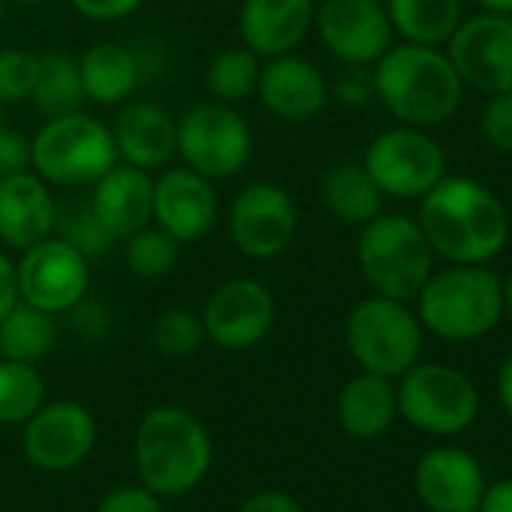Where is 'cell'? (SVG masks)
<instances>
[{
  "label": "cell",
  "instance_id": "1",
  "mask_svg": "<svg viewBox=\"0 0 512 512\" xmlns=\"http://www.w3.org/2000/svg\"><path fill=\"white\" fill-rule=\"evenodd\" d=\"M416 223L434 256L455 266H488L509 241V214L500 196L464 175H443L422 196Z\"/></svg>",
  "mask_w": 512,
  "mask_h": 512
},
{
  "label": "cell",
  "instance_id": "2",
  "mask_svg": "<svg viewBox=\"0 0 512 512\" xmlns=\"http://www.w3.org/2000/svg\"><path fill=\"white\" fill-rule=\"evenodd\" d=\"M374 97L407 127H437L449 121L464 97V85L440 46H389L371 73Z\"/></svg>",
  "mask_w": 512,
  "mask_h": 512
},
{
  "label": "cell",
  "instance_id": "3",
  "mask_svg": "<svg viewBox=\"0 0 512 512\" xmlns=\"http://www.w3.org/2000/svg\"><path fill=\"white\" fill-rule=\"evenodd\" d=\"M211 467V434L184 407H157L136 428V470L160 497H181Z\"/></svg>",
  "mask_w": 512,
  "mask_h": 512
},
{
  "label": "cell",
  "instance_id": "4",
  "mask_svg": "<svg viewBox=\"0 0 512 512\" xmlns=\"http://www.w3.org/2000/svg\"><path fill=\"white\" fill-rule=\"evenodd\" d=\"M416 305L422 329L449 344L479 341L503 320L500 278L485 266L452 263V269L431 272Z\"/></svg>",
  "mask_w": 512,
  "mask_h": 512
},
{
  "label": "cell",
  "instance_id": "5",
  "mask_svg": "<svg viewBox=\"0 0 512 512\" xmlns=\"http://www.w3.org/2000/svg\"><path fill=\"white\" fill-rule=\"evenodd\" d=\"M356 260L377 296L410 302L434 272V250L416 220L377 214L362 226Z\"/></svg>",
  "mask_w": 512,
  "mask_h": 512
},
{
  "label": "cell",
  "instance_id": "6",
  "mask_svg": "<svg viewBox=\"0 0 512 512\" xmlns=\"http://www.w3.org/2000/svg\"><path fill=\"white\" fill-rule=\"evenodd\" d=\"M115 163L112 130L85 112L49 118L31 142V166L46 184L94 187Z\"/></svg>",
  "mask_w": 512,
  "mask_h": 512
},
{
  "label": "cell",
  "instance_id": "7",
  "mask_svg": "<svg viewBox=\"0 0 512 512\" xmlns=\"http://www.w3.org/2000/svg\"><path fill=\"white\" fill-rule=\"evenodd\" d=\"M398 380V416L422 434L455 437L479 416V392L473 380L452 365L416 362Z\"/></svg>",
  "mask_w": 512,
  "mask_h": 512
},
{
  "label": "cell",
  "instance_id": "8",
  "mask_svg": "<svg viewBox=\"0 0 512 512\" xmlns=\"http://www.w3.org/2000/svg\"><path fill=\"white\" fill-rule=\"evenodd\" d=\"M347 350L362 371L401 377L422 356V323L398 299L374 296L359 302L344 326Z\"/></svg>",
  "mask_w": 512,
  "mask_h": 512
},
{
  "label": "cell",
  "instance_id": "9",
  "mask_svg": "<svg viewBox=\"0 0 512 512\" xmlns=\"http://www.w3.org/2000/svg\"><path fill=\"white\" fill-rule=\"evenodd\" d=\"M362 166L383 196L422 199L446 175V154L425 130L404 124L380 133L368 145Z\"/></svg>",
  "mask_w": 512,
  "mask_h": 512
},
{
  "label": "cell",
  "instance_id": "10",
  "mask_svg": "<svg viewBox=\"0 0 512 512\" xmlns=\"http://www.w3.org/2000/svg\"><path fill=\"white\" fill-rule=\"evenodd\" d=\"M247 121L226 103H199L178 121V154L205 178H232L250 160Z\"/></svg>",
  "mask_w": 512,
  "mask_h": 512
},
{
  "label": "cell",
  "instance_id": "11",
  "mask_svg": "<svg viewBox=\"0 0 512 512\" xmlns=\"http://www.w3.org/2000/svg\"><path fill=\"white\" fill-rule=\"evenodd\" d=\"M446 55L464 88L485 97L512 91V16L479 13L461 19L446 40Z\"/></svg>",
  "mask_w": 512,
  "mask_h": 512
},
{
  "label": "cell",
  "instance_id": "12",
  "mask_svg": "<svg viewBox=\"0 0 512 512\" xmlns=\"http://www.w3.org/2000/svg\"><path fill=\"white\" fill-rule=\"evenodd\" d=\"M19 278V299L46 311V314H67L73 311L88 293V256H82L64 238H43L25 247V256L16 266Z\"/></svg>",
  "mask_w": 512,
  "mask_h": 512
},
{
  "label": "cell",
  "instance_id": "13",
  "mask_svg": "<svg viewBox=\"0 0 512 512\" xmlns=\"http://www.w3.org/2000/svg\"><path fill=\"white\" fill-rule=\"evenodd\" d=\"M299 229V211L293 196L269 181L247 184L229 208L232 244L250 260H275Z\"/></svg>",
  "mask_w": 512,
  "mask_h": 512
},
{
  "label": "cell",
  "instance_id": "14",
  "mask_svg": "<svg viewBox=\"0 0 512 512\" xmlns=\"http://www.w3.org/2000/svg\"><path fill=\"white\" fill-rule=\"evenodd\" d=\"M205 338L223 350H250L275 326V299L269 287L250 278L220 284L202 308Z\"/></svg>",
  "mask_w": 512,
  "mask_h": 512
},
{
  "label": "cell",
  "instance_id": "15",
  "mask_svg": "<svg viewBox=\"0 0 512 512\" xmlns=\"http://www.w3.org/2000/svg\"><path fill=\"white\" fill-rule=\"evenodd\" d=\"M323 46L347 67H368L392 46V22L377 0H323L314 10Z\"/></svg>",
  "mask_w": 512,
  "mask_h": 512
},
{
  "label": "cell",
  "instance_id": "16",
  "mask_svg": "<svg viewBox=\"0 0 512 512\" xmlns=\"http://www.w3.org/2000/svg\"><path fill=\"white\" fill-rule=\"evenodd\" d=\"M97 443V422L91 410L76 401L43 404L25 422V455L34 467L64 473L82 464Z\"/></svg>",
  "mask_w": 512,
  "mask_h": 512
},
{
  "label": "cell",
  "instance_id": "17",
  "mask_svg": "<svg viewBox=\"0 0 512 512\" xmlns=\"http://www.w3.org/2000/svg\"><path fill=\"white\" fill-rule=\"evenodd\" d=\"M413 488L428 512H476L485 491V473L467 449L431 446L416 461Z\"/></svg>",
  "mask_w": 512,
  "mask_h": 512
},
{
  "label": "cell",
  "instance_id": "18",
  "mask_svg": "<svg viewBox=\"0 0 512 512\" xmlns=\"http://www.w3.org/2000/svg\"><path fill=\"white\" fill-rule=\"evenodd\" d=\"M256 94L275 118L287 124H305L323 112L329 100V85L311 61L287 52L269 58V64L260 67Z\"/></svg>",
  "mask_w": 512,
  "mask_h": 512
},
{
  "label": "cell",
  "instance_id": "19",
  "mask_svg": "<svg viewBox=\"0 0 512 512\" xmlns=\"http://www.w3.org/2000/svg\"><path fill=\"white\" fill-rule=\"evenodd\" d=\"M154 220L175 241L202 238L217 220V196L211 178L193 169H169L154 181Z\"/></svg>",
  "mask_w": 512,
  "mask_h": 512
},
{
  "label": "cell",
  "instance_id": "20",
  "mask_svg": "<svg viewBox=\"0 0 512 512\" xmlns=\"http://www.w3.org/2000/svg\"><path fill=\"white\" fill-rule=\"evenodd\" d=\"M314 0H244L238 28L256 58L293 52L314 25Z\"/></svg>",
  "mask_w": 512,
  "mask_h": 512
},
{
  "label": "cell",
  "instance_id": "21",
  "mask_svg": "<svg viewBox=\"0 0 512 512\" xmlns=\"http://www.w3.org/2000/svg\"><path fill=\"white\" fill-rule=\"evenodd\" d=\"M91 208L100 220V226L118 241L130 238L148 220L154 217V181L148 178L145 169L115 163L91 193Z\"/></svg>",
  "mask_w": 512,
  "mask_h": 512
},
{
  "label": "cell",
  "instance_id": "22",
  "mask_svg": "<svg viewBox=\"0 0 512 512\" xmlns=\"http://www.w3.org/2000/svg\"><path fill=\"white\" fill-rule=\"evenodd\" d=\"M55 232V199L34 172L0 178V241L31 247Z\"/></svg>",
  "mask_w": 512,
  "mask_h": 512
},
{
  "label": "cell",
  "instance_id": "23",
  "mask_svg": "<svg viewBox=\"0 0 512 512\" xmlns=\"http://www.w3.org/2000/svg\"><path fill=\"white\" fill-rule=\"evenodd\" d=\"M115 151L127 166L157 169L178 151V124L151 103H127L112 127Z\"/></svg>",
  "mask_w": 512,
  "mask_h": 512
},
{
  "label": "cell",
  "instance_id": "24",
  "mask_svg": "<svg viewBox=\"0 0 512 512\" xmlns=\"http://www.w3.org/2000/svg\"><path fill=\"white\" fill-rule=\"evenodd\" d=\"M398 419V392L389 377L362 371L338 395V422L356 440L383 437Z\"/></svg>",
  "mask_w": 512,
  "mask_h": 512
},
{
  "label": "cell",
  "instance_id": "25",
  "mask_svg": "<svg viewBox=\"0 0 512 512\" xmlns=\"http://www.w3.org/2000/svg\"><path fill=\"white\" fill-rule=\"evenodd\" d=\"M139 61L118 43H97L79 61V79L85 100L100 106L124 103L139 88Z\"/></svg>",
  "mask_w": 512,
  "mask_h": 512
},
{
  "label": "cell",
  "instance_id": "26",
  "mask_svg": "<svg viewBox=\"0 0 512 512\" xmlns=\"http://www.w3.org/2000/svg\"><path fill=\"white\" fill-rule=\"evenodd\" d=\"M326 208L347 226H365L383 214V193L362 163H338L323 178Z\"/></svg>",
  "mask_w": 512,
  "mask_h": 512
},
{
  "label": "cell",
  "instance_id": "27",
  "mask_svg": "<svg viewBox=\"0 0 512 512\" xmlns=\"http://www.w3.org/2000/svg\"><path fill=\"white\" fill-rule=\"evenodd\" d=\"M392 31L416 46H443L461 22V0H389Z\"/></svg>",
  "mask_w": 512,
  "mask_h": 512
},
{
  "label": "cell",
  "instance_id": "28",
  "mask_svg": "<svg viewBox=\"0 0 512 512\" xmlns=\"http://www.w3.org/2000/svg\"><path fill=\"white\" fill-rule=\"evenodd\" d=\"M52 347H55L52 314L19 299L10 308V314L0 320V356L4 359L37 365Z\"/></svg>",
  "mask_w": 512,
  "mask_h": 512
},
{
  "label": "cell",
  "instance_id": "29",
  "mask_svg": "<svg viewBox=\"0 0 512 512\" xmlns=\"http://www.w3.org/2000/svg\"><path fill=\"white\" fill-rule=\"evenodd\" d=\"M31 100L37 103V109L46 118H61V115H70V112H79L82 103H85L79 64L70 61L61 52L40 55V70H37Z\"/></svg>",
  "mask_w": 512,
  "mask_h": 512
},
{
  "label": "cell",
  "instance_id": "30",
  "mask_svg": "<svg viewBox=\"0 0 512 512\" xmlns=\"http://www.w3.org/2000/svg\"><path fill=\"white\" fill-rule=\"evenodd\" d=\"M46 404L37 365L0 359V425H25Z\"/></svg>",
  "mask_w": 512,
  "mask_h": 512
},
{
  "label": "cell",
  "instance_id": "31",
  "mask_svg": "<svg viewBox=\"0 0 512 512\" xmlns=\"http://www.w3.org/2000/svg\"><path fill=\"white\" fill-rule=\"evenodd\" d=\"M260 64L250 49H226L211 58L205 73V88L217 103H238L250 91H256Z\"/></svg>",
  "mask_w": 512,
  "mask_h": 512
},
{
  "label": "cell",
  "instance_id": "32",
  "mask_svg": "<svg viewBox=\"0 0 512 512\" xmlns=\"http://www.w3.org/2000/svg\"><path fill=\"white\" fill-rule=\"evenodd\" d=\"M55 229L58 238L73 244L82 256H106L115 244V238L100 226L91 202L85 199H67L64 205H55Z\"/></svg>",
  "mask_w": 512,
  "mask_h": 512
},
{
  "label": "cell",
  "instance_id": "33",
  "mask_svg": "<svg viewBox=\"0 0 512 512\" xmlns=\"http://www.w3.org/2000/svg\"><path fill=\"white\" fill-rule=\"evenodd\" d=\"M181 253V241H175L166 229H151L142 226L139 232H133L127 238V266L136 278L154 281L163 278L175 269Z\"/></svg>",
  "mask_w": 512,
  "mask_h": 512
},
{
  "label": "cell",
  "instance_id": "34",
  "mask_svg": "<svg viewBox=\"0 0 512 512\" xmlns=\"http://www.w3.org/2000/svg\"><path fill=\"white\" fill-rule=\"evenodd\" d=\"M205 341L208 338H205L202 317H196L187 308L163 311L154 323V347L169 359H184V356L196 353Z\"/></svg>",
  "mask_w": 512,
  "mask_h": 512
},
{
  "label": "cell",
  "instance_id": "35",
  "mask_svg": "<svg viewBox=\"0 0 512 512\" xmlns=\"http://www.w3.org/2000/svg\"><path fill=\"white\" fill-rule=\"evenodd\" d=\"M37 70H40V55H31L25 49L0 52V106L31 97Z\"/></svg>",
  "mask_w": 512,
  "mask_h": 512
},
{
  "label": "cell",
  "instance_id": "36",
  "mask_svg": "<svg viewBox=\"0 0 512 512\" xmlns=\"http://www.w3.org/2000/svg\"><path fill=\"white\" fill-rule=\"evenodd\" d=\"M479 130H482V139L497 154H512V91L491 94L485 100L482 115H479Z\"/></svg>",
  "mask_w": 512,
  "mask_h": 512
},
{
  "label": "cell",
  "instance_id": "37",
  "mask_svg": "<svg viewBox=\"0 0 512 512\" xmlns=\"http://www.w3.org/2000/svg\"><path fill=\"white\" fill-rule=\"evenodd\" d=\"M97 512H163V503L145 485H121L100 500Z\"/></svg>",
  "mask_w": 512,
  "mask_h": 512
},
{
  "label": "cell",
  "instance_id": "38",
  "mask_svg": "<svg viewBox=\"0 0 512 512\" xmlns=\"http://www.w3.org/2000/svg\"><path fill=\"white\" fill-rule=\"evenodd\" d=\"M28 166H31V142L16 130L0 127V178L28 172Z\"/></svg>",
  "mask_w": 512,
  "mask_h": 512
},
{
  "label": "cell",
  "instance_id": "39",
  "mask_svg": "<svg viewBox=\"0 0 512 512\" xmlns=\"http://www.w3.org/2000/svg\"><path fill=\"white\" fill-rule=\"evenodd\" d=\"M73 7L91 22H118L133 16L142 7V0H73Z\"/></svg>",
  "mask_w": 512,
  "mask_h": 512
},
{
  "label": "cell",
  "instance_id": "40",
  "mask_svg": "<svg viewBox=\"0 0 512 512\" xmlns=\"http://www.w3.org/2000/svg\"><path fill=\"white\" fill-rule=\"evenodd\" d=\"M238 512H305L302 503L296 497H290L287 491L269 488V491H256L253 497H247Z\"/></svg>",
  "mask_w": 512,
  "mask_h": 512
},
{
  "label": "cell",
  "instance_id": "41",
  "mask_svg": "<svg viewBox=\"0 0 512 512\" xmlns=\"http://www.w3.org/2000/svg\"><path fill=\"white\" fill-rule=\"evenodd\" d=\"M335 94L344 106H365L374 97V82L371 76H365L359 67H353L350 73H344L335 85Z\"/></svg>",
  "mask_w": 512,
  "mask_h": 512
},
{
  "label": "cell",
  "instance_id": "42",
  "mask_svg": "<svg viewBox=\"0 0 512 512\" xmlns=\"http://www.w3.org/2000/svg\"><path fill=\"white\" fill-rule=\"evenodd\" d=\"M19 302V278H16V266L10 256L0 250V320L10 314V308Z\"/></svg>",
  "mask_w": 512,
  "mask_h": 512
},
{
  "label": "cell",
  "instance_id": "43",
  "mask_svg": "<svg viewBox=\"0 0 512 512\" xmlns=\"http://www.w3.org/2000/svg\"><path fill=\"white\" fill-rule=\"evenodd\" d=\"M476 512H512V476L497 479L494 485H485Z\"/></svg>",
  "mask_w": 512,
  "mask_h": 512
},
{
  "label": "cell",
  "instance_id": "44",
  "mask_svg": "<svg viewBox=\"0 0 512 512\" xmlns=\"http://www.w3.org/2000/svg\"><path fill=\"white\" fill-rule=\"evenodd\" d=\"M494 389H497V401H500L503 413L512 419V353L500 362V368H497V380H494Z\"/></svg>",
  "mask_w": 512,
  "mask_h": 512
},
{
  "label": "cell",
  "instance_id": "45",
  "mask_svg": "<svg viewBox=\"0 0 512 512\" xmlns=\"http://www.w3.org/2000/svg\"><path fill=\"white\" fill-rule=\"evenodd\" d=\"M500 302H503V317L512 323V275L500 281Z\"/></svg>",
  "mask_w": 512,
  "mask_h": 512
},
{
  "label": "cell",
  "instance_id": "46",
  "mask_svg": "<svg viewBox=\"0 0 512 512\" xmlns=\"http://www.w3.org/2000/svg\"><path fill=\"white\" fill-rule=\"evenodd\" d=\"M482 7V13H500V16H512V0H476Z\"/></svg>",
  "mask_w": 512,
  "mask_h": 512
},
{
  "label": "cell",
  "instance_id": "47",
  "mask_svg": "<svg viewBox=\"0 0 512 512\" xmlns=\"http://www.w3.org/2000/svg\"><path fill=\"white\" fill-rule=\"evenodd\" d=\"M4 16H7V0H0V25H4Z\"/></svg>",
  "mask_w": 512,
  "mask_h": 512
},
{
  "label": "cell",
  "instance_id": "48",
  "mask_svg": "<svg viewBox=\"0 0 512 512\" xmlns=\"http://www.w3.org/2000/svg\"><path fill=\"white\" fill-rule=\"evenodd\" d=\"M16 4H46V0H16Z\"/></svg>",
  "mask_w": 512,
  "mask_h": 512
},
{
  "label": "cell",
  "instance_id": "49",
  "mask_svg": "<svg viewBox=\"0 0 512 512\" xmlns=\"http://www.w3.org/2000/svg\"><path fill=\"white\" fill-rule=\"evenodd\" d=\"M0 127H4V121H0Z\"/></svg>",
  "mask_w": 512,
  "mask_h": 512
}]
</instances>
